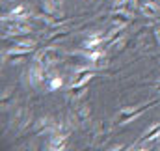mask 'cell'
<instances>
[{"label": "cell", "mask_w": 160, "mask_h": 151, "mask_svg": "<svg viewBox=\"0 0 160 151\" xmlns=\"http://www.w3.org/2000/svg\"><path fill=\"white\" fill-rule=\"evenodd\" d=\"M157 60H158V64H160V56H157Z\"/></svg>", "instance_id": "cell-19"}, {"label": "cell", "mask_w": 160, "mask_h": 151, "mask_svg": "<svg viewBox=\"0 0 160 151\" xmlns=\"http://www.w3.org/2000/svg\"><path fill=\"white\" fill-rule=\"evenodd\" d=\"M62 86H63V78L62 76H50V78H47V90L48 91H56Z\"/></svg>", "instance_id": "cell-14"}, {"label": "cell", "mask_w": 160, "mask_h": 151, "mask_svg": "<svg viewBox=\"0 0 160 151\" xmlns=\"http://www.w3.org/2000/svg\"><path fill=\"white\" fill-rule=\"evenodd\" d=\"M125 2H128V0H114V8H118V6L125 4Z\"/></svg>", "instance_id": "cell-17"}, {"label": "cell", "mask_w": 160, "mask_h": 151, "mask_svg": "<svg viewBox=\"0 0 160 151\" xmlns=\"http://www.w3.org/2000/svg\"><path fill=\"white\" fill-rule=\"evenodd\" d=\"M157 138H160V123H155V125H151L149 129H147V133L138 140V144H149V142H155Z\"/></svg>", "instance_id": "cell-9"}, {"label": "cell", "mask_w": 160, "mask_h": 151, "mask_svg": "<svg viewBox=\"0 0 160 151\" xmlns=\"http://www.w3.org/2000/svg\"><path fill=\"white\" fill-rule=\"evenodd\" d=\"M155 41H157V45L160 47V24L155 26Z\"/></svg>", "instance_id": "cell-15"}, {"label": "cell", "mask_w": 160, "mask_h": 151, "mask_svg": "<svg viewBox=\"0 0 160 151\" xmlns=\"http://www.w3.org/2000/svg\"><path fill=\"white\" fill-rule=\"evenodd\" d=\"M110 21H112V24H116V26H127V24L130 23V13L114 9L112 15H110Z\"/></svg>", "instance_id": "cell-10"}, {"label": "cell", "mask_w": 160, "mask_h": 151, "mask_svg": "<svg viewBox=\"0 0 160 151\" xmlns=\"http://www.w3.org/2000/svg\"><path fill=\"white\" fill-rule=\"evenodd\" d=\"M158 6L153 2V0H147V2H142V6H140V11H142V15H145V17H149V19H155V17H158Z\"/></svg>", "instance_id": "cell-12"}, {"label": "cell", "mask_w": 160, "mask_h": 151, "mask_svg": "<svg viewBox=\"0 0 160 151\" xmlns=\"http://www.w3.org/2000/svg\"><path fill=\"white\" fill-rule=\"evenodd\" d=\"M67 36V32H60V34H56V36H52V41H58V39H62V38H65Z\"/></svg>", "instance_id": "cell-16"}, {"label": "cell", "mask_w": 160, "mask_h": 151, "mask_svg": "<svg viewBox=\"0 0 160 151\" xmlns=\"http://www.w3.org/2000/svg\"><path fill=\"white\" fill-rule=\"evenodd\" d=\"M2 32L11 36V38H17V36H26L32 32L30 24L26 21H19V19H11V17H2Z\"/></svg>", "instance_id": "cell-1"}, {"label": "cell", "mask_w": 160, "mask_h": 151, "mask_svg": "<svg viewBox=\"0 0 160 151\" xmlns=\"http://www.w3.org/2000/svg\"><path fill=\"white\" fill-rule=\"evenodd\" d=\"M62 6H63V0H43V9L52 15H60Z\"/></svg>", "instance_id": "cell-13"}, {"label": "cell", "mask_w": 160, "mask_h": 151, "mask_svg": "<svg viewBox=\"0 0 160 151\" xmlns=\"http://www.w3.org/2000/svg\"><path fill=\"white\" fill-rule=\"evenodd\" d=\"M104 43H106V34L104 32H93L82 41V49H86V50L99 49V47H104Z\"/></svg>", "instance_id": "cell-6"}, {"label": "cell", "mask_w": 160, "mask_h": 151, "mask_svg": "<svg viewBox=\"0 0 160 151\" xmlns=\"http://www.w3.org/2000/svg\"><path fill=\"white\" fill-rule=\"evenodd\" d=\"M89 114H91V103L84 101V103H80V105L75 107V110H73V117H75L77 123H86V121L89 119Z\"/></svg>", "instance_id": "cell-8"}, {"label": "cell", "mask_w": 160, "mask_h": 151, "mask_svg": "<svg viewBox=\"0 0 160 151\" xmlns=\"http://www.w3.org/2000/svg\"><path fill=\"white\" fill-rule=\"evenodd\" d=\"M153 105H155V103H149V105H145V107H128V108H123L121 114H119V119H118V125H125V123L132 121L134 117L142 116L147 108H151Z\"/></svg>", "instance_id": "cell-4"}, {"label": "cell", "mask_w": 160, "mask_h": 151, "mask_svg": "<svg viewBox=\"0 0 160 151\" xmlns=\"http://www.w3.org/2000/svg\"><path fill=\"white\" fill-rule=\"evenodd\" d=\"M45 78H47V67L43 64H39L38 60H34V64L28 69V82H30V86L38 88L39 84H43Z\"/></svg>", "instance_id": "cell-3"}, {"label": "cell", "mask_w": 160, "mask_h": 151, "mask_svg": "<svg viewBox=\"0 0 160 151\" xmlns=\"http://www.w3.org/2000/svg\"><path fill=\"white\" fill-rule=\"evenodd\" d=\"M30 15H32L30 8H28L26 4H21V6L13 8V9L9 11V15H8V17H11V19H19V21H26Z\"/></svg>", "instance_id": "cell-11"}, {"label": "cell", "mask_w": 160, "mask_h": 151, "mask_svg": "<svg viewBox=\"0 0 160 151\" xmlns=\"http://www.w3.org/2000/svg\"><path fill=\"white\" fill-rule=\"evenodd\" d=\"M157 91H160V82L157 84Z\"/></svg>", "instance_id": "cell-18"}, {"label": "cell", "mask_w": 160, "mask_h": 151, "mask_svg": "<svg viewBox=\"0 0 160 151\" xmlns=\"http://www.w3.org/2000/svg\"><path fill=\"white\" fill-rule=\"evenodd\" d=\"M65 148H67V133H50V138H48V146H47V149L63 151Z\"/></svg>", "instance_id": "cell-7"}, {"label": "cell", "mask_w": 160, "mask_h": 151, "mask_svg": "<svg viewBox=\"0 0 160 151\" xmlns=\"http://www.w3.org/2000/svg\"><path fill=\"white\" fill-rule=\"evenodd\" d=\"M36 60H38L39 64H43V65L48 69V67L56 65V64L62 60V52H60L58 49L48 47V49H43V50H39V52L36 54Z\"/></svg>", "instance_id": "cell-2"}, {"label": "cell", "mask_w": 160, "mask_h": 151, "mask_svg": "<svg viewBox=\"0 0 160 151\" xmlns=\"http://www.w3.org/2000/svg\"><path fill=\"white\" fill-rule=\"evenodd\" d=\"M95 75H97V71H95L93 67L75 69V75H73V78H71V84H69V86H82V84H88Z\"/></svg>", "instance_id": "cell-5"}]
</instances>
